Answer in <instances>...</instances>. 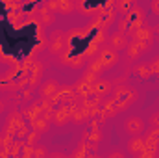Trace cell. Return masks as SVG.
Returning a JSON list of instances; mask_svg holds the SVG:
<instances>
[{
  "mask_svg": "<svg viewBox=\"0 0 159 158\" xmlns=\"http://www.w3.org/2000/svg\"><path fill=\"white\" fill-rule=\"evenodd\" d=\"M54 19H56V17H54V13H52V11H44V13H41V21H43L44 24H52V22H54Z\"/></svg>",
  "mask_w": 159,
  "mask_h": 158,
  "instance_id": "6",
  "label": "cell"
},
{
  "mask_svg": "<svg viewBox=\"0 0 159 158\" xmlns=\"http://www.w3.org/2000/svg\"><path fill=\"white\" fill-rule=\"evenodd\" d=\"M109 45H111L113 50H124V48L128 47V41H126L124 32H117V34H113V36L109 37Z\"/></svg>",
  "mask_w": 159,
  "mask_h": 158,
  "instance_id": "2",
  "label": "cell"
},
{
  "mask_svg": "<svg viewBox=\"0 0 159 158\" xmlns=\"http://www.w3.org/2000/svg\"><path fill=\"white\" fill-rule=\"evenodd\" d=\"M129 149H131V153H137V151L141 153V151H143V141L135 138L133 141H129Z\"/></svg>",
  "mask_w": 159,
  "mask_h": 158,
  "instance_id": "7",
  "label": "cell"
},
{
  "mask_svg": "<svg viewBox=\"0 0 159 158\" xmlns=\"http://www.w3.org/2000/svg\"><path fill=\"white\" fill-rule=\"evenodd\" d=\"M109 89H111V84L106 82V80L94 84V91H96V93H106V91H109Z\"/></svg>",
  "mask_w": 159,
  "mask_h": 158,
  "instance_id": "4",
  "label": "cell"
},
{
  "mask_svg": "<svg viewBox=\"0 0 159 158\" xmlns=\"http://www.w3.org/2000/svg\"><path fill=\"white\" fill-rule=\"evenodd\" d=\"M107 158H124V155H122V153H119V151H115V153H111Z\"/></svg>",
  "mask_w": 159,
  "mask_h": 158,
  "instance_id": "11",
  "label": "cell"
},
{
  "mask_svg": "<svg viewBox=\"0 0 159 158\" xmlns=\"http://www.w3.org/2000/svg\"><path fill=\"white\" fill-rule=\"evenodd\" d=\"M0 145H2V138H0ZM0 149H2V147H0Z\"/></svg>",
  "mask_w": 159,
  "mask_h": 158,
  "instance_id": "14",
  "label": "cell"
},
{
  "mask_svg": "<svg viewBox=\"0 0 159 158\" xmlns=\"http://www.w3.org/2000/svg\"><path fill=\"white\" fill-rule=\"evenodd\" d=\"M150 7H152V11H154V15H159V0H154Z\"/></svg>",
  "mask_w": 159,
  "mask_h": 158,
  "instance_id": "10",
  "label": "cell"
},
{
  "mask_svg": "<svg viewBox=\"0 0 159 158\" xmlns=\"http://www.w3.org/2000/svg\"><path fill=\"white\" fill-rule=\"evenodd\" d=\"M4 110H6V102L0 99V116H2V112H4Z\"/></svg>",
  "mask_w": 159,
  "mask_h": 158,
  "instance_id": "12",
  "label": "cell"
},
{
  "mask_svg": "<svg viewBox=\"0 0 159 158\" xmlns=\"http://www.w3.org/2000/svg\"><path fill=\"white\" fill-rule=\"evenodd\" d=\"M34 155H35V156H39V158H43L44 155H46V151H44V147H41V145H37V147L34 149Z\"/></svg>",
  "mask_w": 159,
  "mask_h": 158,
  "instance_id": "9",
  "label": "cell"
},
{
  "mask_svg": "<svg viewBox=\"0 0 159 158\" xmlns=\"http://www.w3.org/2000/svg\"><path fill=\"white\" fill-rule=\"evenodd\" d=\"M63 45H65V36H63V32H54V34L50 36V45H48V48H50L52 52H59V50L63 48Z\"/></svg>",
  "mask_w": 159,
  "mask_h": 158,
  "instance_id": "3",
  "label": "cell"
},
{
  "mask_svg": "<svg viewBox=\"0 0 159 158\" xmlns=\"http://www.w3.org/2000/svg\"><path fill=\"white\" fill-rule=\"evenodd\" d=\"M124 128H126V132L129 134V136H133V138H139L143 132H144V128H146V125H144V121L141 117H129L126 121V125H124Z\"/></svg>",
  "mask_w": 159,
  "mask_h": 158,
  "instance_id": "1",
  "label": "cell"
},
{
  "mask_svg": "<svg viewBox=\"0 0 159 158\" xmlns=\"http://www.w3.org/2000/svg\"><path fill=\"white\" fill-rule=\"evenodd\" d=\"M0 158H6V151L4 149H0Z\"/></svg>",
  "mask_w": 159,
  "mask_h": 158,
  "instance_id": "13",
  "label": "cell"
},
{
  "mask_svg": "<svg viewBox=\"0 0 159 158\" xmlns=\"http://www.w3.org/2000/svg\"><path fill=\"white\" fill-rule=\"evenodd\" d=\"M56 87H57L56 82H48V84L44 86V89H43V95H52V93H56Z\"/></svg>",
  "mask_w": 159,
  "mask_h": 158,
  "instance_id": "8",
  "label": "cell"
},
{
  "mask_svg": "<svg viewBox=\"0 0 159 158\" xmlns=\"http://www.w3.org/2000/svg\"><path fill=\"white\" fill-rule=\"evenodd\" d=\"M102 60H104V65H113L115 60H117V54L115 52H104Z\"/></svg>",
  "mask_w": 159,
  "mask_h": 158,
  "instance_id": "5",
  "label": "cell"
}]
</instances>
